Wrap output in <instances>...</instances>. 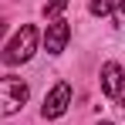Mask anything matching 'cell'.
<instances>
[{"mask_svg": "<svg viewBox=\"0 0 125 125\" xmlns=\"http://www.w3.org/2000/svg\"><path fill=\"white\" fill-rule=\"evenodd\" d=\"M27 84L21 78H0V118H7V115H17L24 105H27Z\"/></svg>", "mask_w": 125, "mask_h": 125, "instance_id": "cell-2", "label": "cell"}, {"mask_svg": "<svg viewBox=\"0 0 125 125\" xmlns=\"http://www.w3.org/2000/svg\"><path fill=\"white\" fill-rule=\"evenodd\" d=\"M98 125H112V122H98Z\"/></svg>", "mask_w": 125, "mask_h": 125, "instance_id": "cell-10", "label": "cell"}, {"mask_svg": "<svg viewBox=\"0 0 125 125\" xmlns=\"http://www.w3.org/2000/svg\"><path fill=\"white\" fill-rule=\"evenodd\" d=\"M0 34H3V21H0Z\"/></svg>", "mask_w": 125, "mask_h": 125, "instance_id": "cell-9", "label": "cell"}, {"mask_svg": "<svg viewBox=\"0 0 125 125\" xmlns=\"http://www.w3.org/2000/svg\"><path fill=\"white\" fill-rule=\"evenodd\" d=\"M68 105H71V84H68V81H58L54 88H51V95L44 98L41 115H44V118H61L64 112H68Z\"/></svg>", "mask_w": 125, "mask_h": 125, "instance_id": "cell-3", "label": "cell"}, {"mask_svg": "<svg viewBox=\"0 0 125 125\" xmlns=\"http://www.w3.org/2000/svg\"><path fill=\"white\" fill-rule=\"evenodd\" d=\"M112 17H115V27H122V31H125V0H115Z\"/></svg>", "mask_w": 125, "mask_h": 125, "instance_id": "cell-8", "label": "cell"}, {"mask_svg": "<svg viewBox=\"0 0 125 125\" xmlns=\"http://www.w3.org/2000/svg\"><path fill=\"white\" fill-rule=\"evenodd\" d=\"M68 3H71V0H47V3H44V17H47V21H58V14H61Z\"/></svg>", "mask_w": 125, "mask_h": 125, "instance_id": "cell-6", "label": "cell"}, {"mask_svg": "<svg viewBox=\"0 0 125 125\" xmlns=\"http://www.w3.org/2000/svg\"><path fill=\"white\" fill-rule=\"evenodd\" d=\"M34 47H37V27L34 24H24L21 31L14 34V41L7 44V51H3V64H24L31 61V54H34Z\"/></svg>", "mask_w": 125, "mask_h": 125, "instance_id": "cell-1", "label": "cell"}, {"mask_svg": "<svg viewBox=\"0 0 125 125\" xmlns=\"http://www.w3.org/2000/svg\"><path fill=\"white\" fill-rule=\"evenodd\" d=\"M122 84H125L122 64H115V61L102 64V91L105 95H108V98H122Z\"/></svg>", "mask_w": 125, "mask_h": 125, "instance_id": "cell-4", "label": "cell"}, {"mask_svg": "<svg viewBox=\"0 0 125 125\" xmlns=\"http://www.w3.org/2000/svg\"><path fill=\"white\" fill-rule=\"evenodd\" d=\"M68 37H71V27H68L64 21L47 24V34H44V47H47V54H61L64 44H68Z\"/></svg>", "mask_w": 125, "mask_h": 125, "instance_id": "cell-5", "label": "cell"}, {"mask_svg": "<svg viewBox=\"0 0 125 125\" xmlns=\"http://www.w3.org/2000/svg\"><path fill=\"white\" fill-rule=\"evenodd\" d=\"M112 7H115V0H88V10H91L95 17H105V14H112Z\"/></svg>", "mask_w": 125, "mask_h": 125, "instance_id": "cell-7", "label": "cell"}]
</instances>
